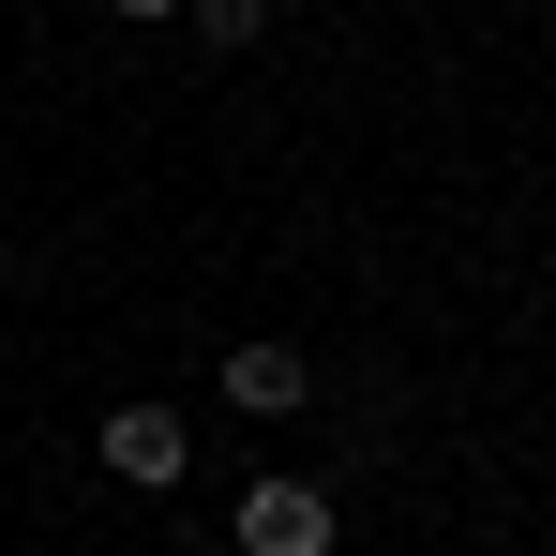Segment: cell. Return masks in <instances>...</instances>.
<instances>
[{"label": "cell", "mask_w": 556, "mask_h": 556, "mask_svg": "<svg viewBox=\"0 0 556 556\" xmlns=\"http://www.w3.org/2000/svg\"><path fill=\"white\" fill-rule=\"evenodd\" d=\"M226 542H241V556H331L346 527H331V496H316V481H241Z\"/></svg>", "instance_id": "6da1fadb"}, {"label": "cell", "mask_w": 556, "mask_h": 556, "mask_svg": "<svg viewBox=\"0 0 556 556\" xmlns=\"http://www.w3.org/2000/svg\"><path fill=\"white\" fill-rule=\"evenodd\" d=\"M226 406H241V421H301V406H316V362L256 331V346H226Z\"/></svg>", "instance_id": "7a4b0ae2"}, {"label": "cell", "mask_w": 556, "mask_h": 556, "mask_svg": "<svg viewBox=\"0 0 556 556\" xmlns=\"http://www.w3.org/2000/svg\"><path fill=\"white\" fill-rule=\"evenodd\" d=\"M181 30H195V46H211V61H241V46L271 30V0H181Z\"/></svg>", "instance_id": "277c9868"}, {"label": "cell", "mask_w": 556, "mask_h": 556, "mask_svg": "<svg viewBox=\"0 0 556 556\" xmlns=\"http://www.w3.org/2000/svg\"><path fill=\"white\" fill-rule=\"evenodd\" d=\"M105 15H181V0H105Z\"/></svg>", "instance_id": "5b68a950"}, {"label": "cell", "mask_w": 556, "mask_h": 556, "mask_svg": "<svg viewBox=\"0 0 556 556\" xmlns=\"http://www.w3.org/2000/svg\"><path fill=\"white\" fill-rule=\"evenodd\" d=\"M105 466H121V481H181L195 421H181V406H105Z\"/></svg>", "instance_id": "3957f363"}]
</instances>
